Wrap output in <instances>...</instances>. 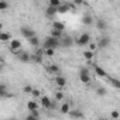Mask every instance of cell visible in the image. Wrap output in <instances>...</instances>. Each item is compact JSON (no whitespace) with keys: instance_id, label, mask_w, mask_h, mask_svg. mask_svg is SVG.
<instances>
[{"instance_id":"obj_1","label":"cell","mask_w":120,"mask_h":120,"mask_svg":"<svg viewBox=\"0 0 120 120\" xmlns=\"http://www.w3.org/2000/svg\"><path fill=\"white\" fill-rule=\"evenodd\" d=\"M75 42H76L79 47H85V45H88V44L90 42V34H89V33H82V34L75 40Z\"/></svg>"},{"instance_id":"obj_2","label":"cell","mask_w":120,"mask_h":120,"mask_svg":"<svg viewBox=\"0 0 120 120\" xmlns=\"http://www.w3.org/2000/svg\"><path fill=\"white\" fill-rule=\"evenodd\" d=\"M58 45H59V40L58 38H54V37L48 35L44 40V48H56Z\"/></svg>"},{"instance_id":"obj_3","label":"cell","mask_w":120,"mask_h":120,"mask_svg":"<svg viewBox=\"0 0 120 120\" xmlns=\"http://www.w3.org/2000/svg\"><path fill=\"white\" fill-rule=\"evenodd\" d=\"M13 54L19 55V59H20L21 62H24V64H27V62H30V61H31V55H30V52H26V51L19 49V51H14Z\"/></svg>"},{"instance_id":"obj_4","label":"cell","mask_w":120,"mask_h":120,"mask_svg":"<svg viewBox=\"0 0 120 120\" xmlns=\"http://www.w3.org/2000/svg\"><path fill=\"white\" fill-rule=\"evenodd\" d=\"M9 48H10L11 52L21 49V41H20L19 38H11V40L9 41Z\"/></svg>"},{"instance_id":"obj_5","label":"cell","mask_w":120,"mask_h":120,"mask_svg":"<svg viewBox=\"0 0 120 120\" xmlns=\"http://www.w3.org/2000/svg\"><path fill=\"white\" fill-rule=\"evenodd\" d=\"M55 85L59 88V89H62V88H65L67 86V78L64 76V75H59V74H56V76H55Z\"/></svg>"},{"instance_id":"obj_6","label":"cell","mask_w":120,"mask_h":120,"mask_svg":"<svg viewBox=\"0 0 120 120\" xmlns=\"http://www.w3.org/2000/svg\"><path fill=\"white\" fill-rule=\"evenodd\" d=\"M20 33H21V35L24 37V38H30V37H33V35H35V33H34V30H31V28H28V27H21V30H20Z\"/></svg>"},{"instance_id":"obj_7","label":"cell","mask_w":120,"mask_h":120,"mask_svg":"<svg viewBox=\"0 0 120 120\" xmlns=\"http://www.w3.org/2000/svg\"><path fill=\"white\" fill-rule=\"evenodd\" d=\"M59 40H62V42H61V44H62L64 47H71V45L75 42V40H74L72 37H69V35H64V34H62V37L59 38Z\"/></svg>"},{"instance_id":"obj_8","label":"cell","mask_w":120,"mask_h":120,"mask_svg":"<svg viewBox=\"0 0 120 120\" xmlns=\"http://www.w3.org/2000/svg\"><path fill=\"white\" fill-rule=\"evenodd\" d=\"M109 44H110V37H102L96 45H98V48H106V47H109Z\"/></svg>"},{"instance_id":"obj_9","label":"cell","mask_w":120,"mask_h":120,"mask_svg":"<svg viewBox=\"0 0 120 120\" xmlns=\"http://www.w3.org/2000/svg\"><path fill=\"white\" fill-rule=\"evenodd\" d=\"M40 103H41V107H44V109H49L51 98H49V96H40Z\"/></svg>"},{"instance_id":"obj_10","label":"cell","mask_w":120,"mask_h":120,"mask_svg":"<svg viewBox=\"0 0 120 120\" xmlns=\"http://www.w3.org/2000/svg\"><path fill=\"white\" fill-rule=\"evenodd\" d=\"M93 68H95V74H96V76H99V78H106L107 76V74H106V71L102 68V67H99V65H93Z\"/></svg>"},{"instance_id":"obj_11","label":"cell","mask_w":120,"mask_h":120,"mask_svg":"<svg viewBox=\"0 0 120 120\" xmlns=\"http://www.w3.org/2000/svg\"><path fill=\"white\" fill-rule=\"evenodd\" d=\"M13 95H10L7 92V85L0 83V98H11Z\"/></svg>"},{"instance_id":"obj_12","label":"cell","mask_w":120,"mask_h":120,"mask_svg":"<svg viewBox=\"0 0 120 120\" xmlns=\"http://www.w3.org/2000/svg\"><path fill=\"white\" fill-rule=\"evenodd\" d=\"M11 40V34L9 31H0V42H7Z\"/></svg>"},{"instance_id":"obj_13","label":"cell","mask_w":120,"mask_h":120,"mask_svg":"<svg viewBox=\"0 0 120 120\" xmlns=\"http://www.w3.org/2000/svg\"><path fill=\"white\" fill-rule=\"evenodd\" d=\"M47 71H48L49 74H52V75H56V74H59V72H61L59 67H58V65H55V64H51V65H48V67H47Z\"/></svg>"},{"instance_id":"obj_14","label":"cell","mask_w":120,"mask_h":120,"mask_svg":"<svg viewBox=\"0 0 120 120\" xmlns=\"http://www.w3.org/2000/svg\"><path fill=\"white\" fill-rule=\"evenodd\" d=\"M51 28H55V30H59V31H64L65 30V23L64 21H52V27Z\"/></svg>"},{"instance_id":"obj_15","label":"cell","mask_w":120,"mask_h":120,"mask_svg":"<svg viewBox=\"0 0 120 120\" xmlns=\"http://www.w3.org/2000/svg\"><path fill=\"white\" fill-rule=\"evenodd\" d=\"M55 14H56V7H54V6H48L47 10H45V16H47L48 19H52Z\"/></svg>"},{"instance_id":"obj_16","label":"cell","mask_w":120,"mask_h":120,"mask_svg":"<svg viewBox=\"0 0 120 120\" xmlns=\"http://www.w3.org/2000/svg\"><path fill=\"white\" fill-rule=\"evenodd\" d=\"M96 27H98V30L103 31V30L107 28V23H106L103 19H98V20H96Z\"/></svg>"},{"instance_id":"obj_17","label":"cell","mask_w":120,"mask_h":120,"mask_svg":"<svg viewBox=\"0 0 120 120\" xmlns=\"http://www.w3.org/2000/svg\"><path fill=\"white\" fill-rule=\"evenodd\" d=\"M83 58L86 59L88 62H92V59L95 58V52H93V51H90V49H86V51L83 52Z\"/></svg>"},{"instance_id":"obj_18","label":"cell","mask_w":120,"mask_h":120,"mask_svg":"<svg viewBox=\"0 0 120 120\" xmlns=\"http://www.w3.org/2000/svg\"><path fill=\"white\" fill-rule=\"evenodd\" d=\"M28 112H30L28 116H27L28 120H35V119L40 117V112H38V109H35V110H28Z\"/></svg>"},{"instance_id":"obj_19","label":"cell","mask_w":120,"mask_h":120,"mask_svg":"<svg viewBox=\"0 0 120 120\" xmlns=\"http://www.w3.org/2000/svg\"><path fill=\"white\" fill-rule=\"evenodd\" d=\"M93 23V17L90 16V14H85L83 17H82V24H85V26H90Z\"/></svg>"},{"instance_id":"obj_20","label":"cell","mask_w":120,"mask_h":120,"mask_svg":"<svg viewBox=\"0 0 120 120\" xmlns=\"http://www.w3.org/2000/svg\"><path fill=\"white\" fill-rule=\"evenodd\" d=\"M79 81H81L83 85H89V83H90V76L86 75V74H79Z\"/></svg>"},{"instance_id":"obj_21","label":"cell","mask_w":120,"mask_h":120,"mask_svg":"<svg viewBox=\"0 0 120 120\" xmlns=\"http://www.w3.org/2000/svg\"><path fill=\"white\" fill-rule=\"evenodd\" d=\"M62 34H64V31H59V30H55V28H51V33H49V35H51V37L58 38V40L62 37Z\"/></svg>"},{"instance_id":"obj_22","label":"cell","mask_w":120,"mask_h":120,"mask_svg":"<svg viewBox=\"0 0 120 120\" xmlns=\"http://www.w3.org/2000/svg\"><path fill=\"white\" fill-rule=\"evenodd\" d=\"M28 42H30V45H33V47H38V45H40V38H38L37 35H33V37L28 38Z\"/></svg>"},{"instance_id":"obj_23","label":"cell","mask_w":120,"mask_h":120,"mask_svg":"<svg viewBox=\"0 0 120 120\" xmlns=\"http://www.w3.org/2000/svg\"><path fill=\"white\" fill-rule=\"evenodd\" d=\"M96 95L100 96V98H103V96L107 95V89H106L105 86H98V89H96Z\"/></svg>"},{"instance_id":"obj_24","label":"cell","mask_w":120,"mask_h":120,"mask_svg":"<svg viewBox=\"0 0 120 120\" xmlns=\"http://www.w3.org/2000/svg\"><path fill=\"white\" fill-rule=\"evenodd\" d=\"M40 107V105L35 102V100H28L27 102V109L28 110H35V109H38Z\"/></svg>"},{"instance_id":"obj_25","label":"cell","mask_w":120,"mask_h":120,"mask_svg":"<svg viewBox=\"0 0 120 120\" xmlns=\"http://www.w3.org/2000/svg\"><path fill=\"white\" fill-rule=\"evenodd\" d=\"M71 110V106H69V103H62L61 105V107H59V112H61L62 114H68V112Z\"/></svg>"},{"instance_id":"obj_26","label":"cell","mask_w":120,"mask_h":120,"mask_svg":"<svg viewBox=\"0 0 120 120\" xmlns=\"http://www.w3.org/2000/svg\"><path fill=\"white\" fill-rule=\"evenodd\" d=\"M31 61H34L35 64H42V55H38V54L31 55Z\"/></svg>"},{"instance_id":"obj_27","label":"cell","mask_w":120,"mask_h":120,"mask_svg":"<svg viewBox=\"0 0 120 120\" xmlns=\"http://www.w3.org/2000/svg\"><path fill=\"white\" fill-rule=\"evenodd\" d=\"M9 2L7 0H0V11H6L9 9Z\"/></svg>"},{"instance_id":"obj_28","label":"cell","mask_w":120,"mask_h":120,"mask_svg":"<svg viewBox=\"0 0 120 120\" xmlns=\"http://www.w3.org/2000/svg\"><path fill=\"white\" fill-rule=\"evenodd\" d=\"M109 82L112 83V86H113L114 89H119V88H120V81H119V79H116V78H109Z\"/></svg>"},{"instance_id":"obj_29","label":"cell","mask_w":120,"mask_h":120,"mask_svg":"<svg viewBox=\"0 0 120 120\" xmlns=\"http://www.w3.org/2000/svg\"><path fill=\"white\" fill-rule=\"evenodd\" d=\"M42 54L47 55V56H54V54H55V48H44Z\"/></svg>"},{"instance_id":"obj_30","label":"cell","mask_w":120,"mask_h":120,"mask_svg":"<svg viewBox=\"0 0 120 120\" xmlns=\"http://www.w3.org/2000/svg\"><path fill=\"white\" fill-rule=\"evenodd\" d=\"M68 114H69L71 117H79V119H81V117H83V114H82L79 110H69V112H68Z\"/></svg>"},{"instance_id":"obj_31","label":"cell","mask_w":120,"mask_h":120,"mask_svg":"<svg viewBox=\"0 0 120 120\" xmlns=\"http://www.w3.org/2000/svg\"><path fill=\"white\" fill-rule=\"evenodd\" d=\"M64 98H65V96H64V92H61V90L55 93V100H58V102H59V100H62Z\"/></svg>"},{"instance_id":"obj_32","label":"cell","mask_w":120,"mask_h":120,"mask_svg":"<svg viewBox=\"0 0 120 120\" xmlns=\"http://www.w3.org/2000/svg\"><path fill=\"white\" fill-rule=\"evenodd\" d=\"M62 2L61 0H49V6H54V7H58Z\"/></svg>"},{"instance_id":"obj_33","label":"cell","mask_w":120,"mask_h":120,"mask_svg":"<svg viewBox=\"0 0 120 120\" xmlns=\"http://www.w3.org/2000/svg\"><path fill=\"white\" fill-rule=\"evenodd\" d=\"M30 95H33L34 98H40V96H41V92H40L38 89H34V88H33V90H31Z\"/></svg>"},{"instance_id":"obj_34","label":"cell","mask_w":120,"mask_h":120,"mask_svg":"<svg viewBox=\"0 0 120 120\" xmlns=\"http://www.w3.org/2000/svg\"><path fill=\"white\" fill-rule=\"evenodd\" d=\"M110 116H112V119H114V120H116V119H119V117H120V113H119L117 110H113Z\"/></svg>"},{"instance_id":"obj_35","label":"cell","mask_w":120,"mask_h":120,"mask_svg":"<svg viewBox=\"0 0 120 120\" xmlns=\"http://www.w3.org/2000/svg\"><path fill=\"white\" fill-rule=\"evenodd\" d=\"M23 90H24L26 93H31V90H33V86H31V85H26Z\"/></svg>"},{"instance_id":"obj_36","label":"cell","mask_w":120,"mask_h":120,"mask_svg":"<svg viewBox=\"0 0 120 120\" xmlns=\"http://www.w3.org/2000/svg\"><path fill=\"white\" fill-rule=\"evenodd\" d=\"M88 45H89V49H90V51H93V52H95V49L98 48V45H96L95 42H89Z\"/></svg>"},{"instance_id":"obj_37","label":"cell","mask_w":120,"mask_h":120,"mask_svg":"<svg viewBox=\"0 0 120 120\" xmlns=\"http://www.w3.org/2000/svg\"><path fill=\"white\" fill-rule=\"evenodd\" d=\"M85 3V0H74V4L75 6H81V4H83Z\"/></svg>"},{"instance_id":"obj_38","label":"cell","mask_w":120,"mask_h":120,"mask_svg":"<svg viewBox=\"0 0 120 120\" xmlns=\"http://www.w3.org/2000/svg\"><path fill=\"white\" fill-rule=\"evenodd\" d=\"M79 74H86V75H89V69L88 68H81V71H79Z\"/></svg>"},{"instance_id":"obj_39","label":"cell","mask_w":120,"mask_h":120,"mask_svg":"<svg viewBox=\"0 0 120 120\" xmlns=\"http://www.w3.org/2000/svg\"><path fill=\"white\" fill-rule=\"evenodd\" d=\"M0 31H3V23H0Z\"/></svg>"}]
</instances>
